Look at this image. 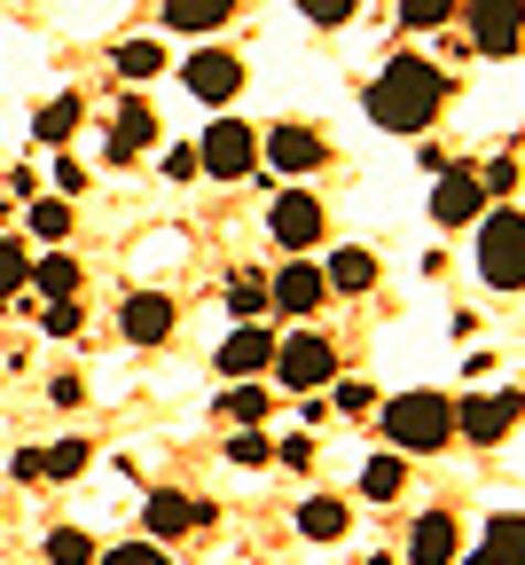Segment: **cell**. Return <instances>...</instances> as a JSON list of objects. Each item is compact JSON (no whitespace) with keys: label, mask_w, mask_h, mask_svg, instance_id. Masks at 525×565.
I'll return each mask as SVG.
<instances>
[{"label":"cell","mask_w":525,"mask_h":565,"mask_svg":"<svg viewBox=\"0 0 525 565\" xmlns=\"http://www.w3.org/2000/svg\"><path fill=\"white\" fill-rule=\"evenodd\" d=\"M400 487H408V463H400L393 448L361 463V494H368V503H400Z\"/></svg>","instance_id":"obj_21"},{"label":"cell","mask_w":525,"mask_h":565,"mask_svg":"<svg viewBox=\"0 0 525 565\" xmlns=\"http://www.w3.org/2000/svg\"><path fill=\"white\" fill-rule=\"evenodd\" d=\"M385 440H393V456H431V448H447V440H456V401L431 393V385L393 393V401H385Z\"/></svg>","instance_id":"obj_2"},{"label":"cell","mask_w":525,"mask_h":565,"mask_svg":"<svg viewBox=\"0 0 525 565\" xmlns=\"http://www.w3.org/2000/svg\"><path fill=\"white\" fill-rule=\"evenodd\" d=\"M47 565H95V534L55 526V534H47Z\"/></svg>","instance_id":"obj_29"},{"label":"cell","mask_w":525,"mask_h":565,"mask_svg":"<svg viewBox=\"0 0 525 565\" xmlns=\"http://www.w3.org/2000/svg\"><path fill=\"white\" fill-rule=\"evenodd\" d=\"M158 71H165V47L158 40H126L118 47V79H158Z\"/></svg>","instance_id":"obj_27"},{"label":"cell","mask_w":525,"mask_h":565,"mask_svg":"<svg viewBox=\"0 0 525 565\" xmlns=\"http://www.w3.org/2000/svg\"><path fill=\"white\" fill-rule=\"evenodd\" d=\"M494 565H525V519L517 511H502V519H486V542H479Z\"/></svg>","instance_id":"obj_23"},{"label":"cell","mask_w":525,"mask_h":565,"mask_svg":"<svg viewBox=\"0 0 525 565\" xmlns=\"http://www.w3.org/2000/svg\"><path fill=\"white\" fill-rule=\"evenodd\" d=\"M479 189H486V196H502V189H517V166H510V158H494V166L479 173Z\"/></svg>","instance_id":"obj_35"},{"label":"cell","mask_w":525,"mask_h":565,"mask_svg":"<svg viewBox=\"0 0 525 565\" xmlns=\"http://www.w3.org/2000/svg\"><path fill=\"white\" fill-rule=\"evenodd\" d=\"M259 158H267L275 173H314V166L330 158V141H322L314 126H298V118H290V126H275V134H259Z\"/></svg>","instance_id":"obj_10"},{"label":"cell","mask_w":525,"mask_h":565,"mask_svg":"<svg viewBox=\"0 0 525 565\" xmlns=\"http://www.w3.org/2000/svg\"><path fill=\"white\" fill-rule=\"evenodd\" d=\"M47 330H55V338H71V330H79V299H63V307H47Z\"/></svg>","instance_id":"obj_38"},{"label":"cell","mask_w":525,"mask_h":565,"mask_svg":"<svg viewBox=\"0 0 525 565\" xmlns=\"http://www.w3.org/2000/svg\"><path fill=\"white\" fill-rule=\"evenodd\" d=\"M118 330H126L133 345H165V338H173V299H165V291H133V299L118 307Z\"/></svg>","instance_id":"obj_13"},{"label":"cell","mask_w":525,"mask_h":565,"mask_svg":"<svg viewBox=\"0 0 525 565\" xmlns=\"http://www.w3.org/2000/svg\"><path fill=\"white\" fill-rule=\"evenodd\" d=\"M17 479H47V448H24L17 456Z\"/></svg>","instance_id":"obj_40"},{"label":"cell","mask_w":525,"mask_h":565,"mask_svg":"<svg viewBox=\"0 0 525 565\" xmlns=\"http://www.w3.org/2000/svg\"><path fill=\"white\" fill-rule=\"evenodd\" d=\"M181 79H189V95H196V103H212V110H228V103L244 95V63H236L228 47H196Z\"/></svg>","instance_id":"obj_6"},{"label":"cell","mask_w":525,"mask_h":565,"mask_svg":"<svg viewBox=\"0 0 525 565\" xmlns=\"http://www.w3.org/2000/svg\"><path fill=\"white\" fill-rule=\"evenodd\" d=\"M456 565H494V557H486V550H471V557H456Z\"/></svg>","instance_id":"obj_41"},{"label":"cell","mask_w":525,"mask_h":565,"mask_svg":"<svg viewBox=\"0 0 525 565\" xmlns=\"http://www.w3.org/2000/svg\"><path fill=\"white\" fill-rule=\"evenodd\" d=\"M236 17V0H165V32H219Z\"/></svg>","instance_id":"obj_18"},{"label":"cell","mask_w":525,"mask_h":565,"mask_svg":"<svg viewBox=\"0 0 525 565\" xmlns=\"http://www.w3.org/2000/svg\"><path fill=\"white\" fill-rule=\"evenodd\" d=\"M259 166V134L244 126V118H212V134L196 141V173H212V181H244Z\"/></svg>","instance_id":"obj_5"},{"label":"cell","mask_w":525,"mask_h":565,"mask_svg":"<svg viewBox=\"0 0 525 565\" xmlns=\"http://www.w3.org/2000/svg\"><path fill=\"white\" fill-rule=\"evenodd\" d=\"M87 456H95L87 440H63V448H47V479H79V471H87Z\"/></svg>","instance_id":"obj_32"},{"label":"cell","mask_w":525,"mask_h":565,"mask_svg":"<svg viewBox=\"0 0 525 565\" xmlns=\"http://www.w3.org/2000/svg\"><path fill=\"white\" fill-rule=\"evenodd\" d=\"M479 275L494 291H525V212H486L479 221Z\"/></svg>","instance_id":"obj_3"},{"label":"cell","mask_w":525,"mask_h":565,"mask_svg":"<svg viewBox=\"0 0 525 565\" xmlns=\"http://www.w3.org/2000/svg\"><path fill=\"white\" fill-rule=\"evenodd\" d=\"M361 9V0H298V17H314V24H345Z\"/></svg>","instance_id":"obj_34"},{"label":"cell","mask_w":525,"mask_h":565,"mask_svg":"<svg viewBox=\"0 0 525 565\" xmlns=\"http://www.w3.org/2000/svg\"><path fill=\"white\" fill-rule=\"evenodd\" d=\"M431 221H439V228H471V221H486V189H479L471 166H447V173H439V189H431Z\"/></svg>","instance_id":"obj_7"},{"label":"cell","mask_w":525,"mask_h":565,"mask_svg":"<svg viewBox=\"0 0 525 565\" xmlns=\"http://www.w3.org/2000/svg\"><path fill=\"white\" fill-rule=\"evenodd\" d=\"M79 118H87V103H79V95H55V103L32 118V134H40V141H71V134H79Z\"/></svg>","instance_id":"obj_25"},{"label":"cell","mask_w":525,"mask_h":565,"mask_svg":"<svg viewBox=\"0 0 525 565\" xmlns=\"http://www.w3.org/2000/svg\"><path fill=\"white\" fill-rule=\"evenodd\" d=\"M24 282H32V252H24L17 236H0V307H9Z\"/></svg>","instance_id":"obj_26"},{"label":"cell","mask_w":525,"mask_h":565,"mask_svg":"<svg viewBox=\"0 0 525 565\" xmlns=\"http://www.w3.org/2000/svg\"><path fill=\"white\" fill-rule=\"evenodd\" d=\"M259 370H275V330H267V322H236L228 338H219V377L251 385Z\"/></svg>","instance_id":"obj_9"},{"label":"cell","mask_w":525,"mask_h":565,"mask_svg":"<svg viewBox=\"0 0 525 565\" xmlns=\"http://www.w3.org/2000/svg\"><path fill=\"white\" fill-rule=\"evenodd\" d=\"M228 307H236V322H259L275 299H267V282H259V275H236V282H228Z\"/></svg>","instance_id":"obj_30"},{"label":"cell","mask_w":525,"mask_h":565,"mask_svg":"<svg viewBox=\"0 0 525 565\" xmlns=\"http://www.w3.org/2000/svg\"><path fill=\"white\" fill-rule=\"evenodd\" d=\"M447 103V71L424 63V55H393L377 79H368V126L385 134H424Z\"/></svg>","instance_id":"obj_1"},{"label":"cell","mask_w":525,"mask_h":565,"mask_svg":"<svg viewBox=\"0 0 525 565\" xmlns=\"http://www.w3.org/2000/svg\"><path fill=\"white\" fill-rule=\"evenodd\" d=\"M517 416H525V393H471L456 408V433H471V448H494Z\"/></svg>","instance_id":"obj_8"},{"label":"cell","mask_w":525,"mask_h":565,"mask_svg":"<svg viewBox=\"0 0 525 565\" xmlns=\"http://www.w3.org/2000/svg\"><path fill=\"white\" fill-rule=\"evenodd\" d=\"M275 401H267V385H228L219 393V416L236 424V433H259V416H267Z\"/></svg>","instance_id":"obj_24"},{"label":"cell","mask_w":525,"mask_h":565,"mask_svg":"<svg viewBox=\"0 0 525 565\" xmlns=\"http://www.w3.org/2000/svg\"><path fill=\"white\" fill-rule=\"evenodd\" d=\"M298 534L307 542H345V503L338 494H307V503H298Z\"/></svg>","instance_id":"obj_20"},{"label":"cell","mask_w":525,"mask_h":565,"mask_svg":"<svg viewBox=\"0 0 525 565\" xmlns=\"http://www.w3.org/2000/svg\"><path fill=\"white\" fill-rule=\"evenodd\" d=\"M322 282H330V291H345V299L377 291V252H361V244H338V252H330V267H322Z\"/></svg>","instance_id":"obj_16"},{"label":"cell","mask_w":525,"mask_h":565,"mask_svg":"<svg viewBox=\"0 0 525 565\" xmlns=\"http://www.w3.org/2000/svg\"><path fill=\"white\" fill-rule=\"evenodd\" d=\"M32 236L40 244H63L71 236V204L63 196H32Z\"/></svg>","instance_id":"obj_28"},{"label":"cell","mask_w":525,"mask_h":565,"mask_svg":"<svg viewBox=\"0 0 525 565\" xmlns=\"http://www.w3.org/2000/svg\"><path fill=\"white\" fill-rule=\"evenodd\" d=\"M228 456H236V463H267V456H275V448H267V440H259V433H236V440H228Z\"/></svg>","instance_id":"obj_36"},{"label":"cell","mask_w":525,"mask_h":565,"mask_svg":"<svg viewBox=\"0 0 525 565\" xmlns=\"http://www.w3.org/2000/svg\"><path fill=\"white\" fill-rule=\"evenodd\" d=\"M267 228H275V244L307 252V244L322 236V204H314L307 189H282V196H275V212H267Z\"/></svg>","instance_id":"obj_12"},{"label":"cell","mask_w":525,"mask_h":565,"mask_svg":"<svg viewBox=\"0 0 525 565\" xmlns=\"http://www.w3.org/2000/svg\"><path fill=\"white\" fill-rule=\"evenodd\" d=\"M165 181H196V150H165Z\"/></svg>","instance_id":"obj_39"},{"label":"cell","mask_w":525,"mask_h":565,"mask_svg":"<svg viewBox=\"0 0 525 565\" xmlns=\"http://www.w3.org/2000/svg\"><path fill=\"white\" fill-rule=\"evenodd\" d=\"M456 557H463V534H456L447 511H424L408 526V565H456Z\"/></svg>","instance_id":"obj_14"},{"label":"cell","mask_w":525,"mask_h":565,"mask_svg":"<svg viewBox=\"0 0 525 565\" xmlns=\"http://www.w3.org/2000/svg\"><path fill=\"white\" fill-rule=\"evenodd\" d=\"M149 141H158V110H149L141 95H126L118 118H110V158H133V150H149Z\"/></svg>","instance_id":"obj_17"},{"label":"cell","mask_w":525,"mask_h":565,"mask_svg":"<svg viewBox=\"0 0 525 565\" xmlns=\"http://www.w3.org/2000/svg\"><path fill=\"white\" fill-rule=\"evenodd\" d=\"M267 299L282 307V315H314L322 299H330V282H322V267H307V259H290L275 282H267Z\"/></svg>","instance_id":"obj_15"},{"label":"cell","mask_w":525,"mask_h":565,"mask_svg":"<svg viewBox=\"0 0 525 565\" xmlns=\"http://www.w3.org/2000/svg\"><path fill=\"white\" fill-rule=\"evenodd\" d=\"M149 534H189V526H204V503H189V494H149Z\"/></svg>","instance_id":"obj_22"},{"label":"cell","mask_w":525,"mask_h":565,"mask_svg":"<svg viewBox=\"0 0 525 565\" xmlns=\"http://www.w3.org/2000/svg\"><path fill=\"white\" fill-rule=\"evenodd\" d=\"M55 189H63V196H79V189H87V166H79V158H63V166H55Z\"/></svg>","instance_id":"obj_37"},{"label":"cell","mask_w":525,"mask_h":565,"mask_svg":"<svg viewBox=\"0 0 525 565\" xmlns=\"http://www.w3.org/2000/svg\"><path fill=\"white\" fill-rule=\"evenodd\" d=\"M32 291H40L47 307H63V299H79V259H63V252L32 259Z\"/></svg>","instance_id":"obj_19"},{"label":"cell","mask_w":525,"mask_h":565,"mask_svg":"<svg viewBox=\"0 0 525 565\" xmlns=\"http://www.w3.org/2000/svg\"><path fill=\"white\" fill-rule=\"evenodd\" d=\"M95 565H173L158 542H126V550H110V557H95Z\"/></svg>","instance_id":"obj_33"},{"label":"cell","mask_w":525,"mask_h":565,"mask_svg":"<svg viewBox=\"0 0 525 565\" xmlns=\"http://www.w3.org/2000/svg\"><path fill=\"white\" fill-rule=\"evenodd\" d=\"M456 17V0H400V24L408 32H431V24H447Z\"/></svg>","instance_id":"obj_31"},{"label":"cell","mask_w":525,"mask_h":565,"mask_svg":"<svg viewBox=\"0 0 525 565\" xmlns=\"http://www.w3.org/2000/svg\"><path fill=\"white\" fill-rule=\"evenodd\" d=\"M525 32V0H471V47L479 55H517Z\"/></svg>","instance_id":"obj_11"},{"label":"cell","mask_w":525,"mask_h":565,"mask_svg":"<svg viewBox=\"0 0 525 565\" xmlns=\"http://www.w3.org/2000/svg\"><path fill=\"white\" fill-rule=\"evenodd\" d=\"M275 377L282 393H322L338 377V345L322 330H298V338H275Z\"/></svg>","instance_id":"obj_4"}]
</instances>
